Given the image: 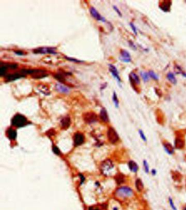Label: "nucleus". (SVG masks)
I'll list each match as a JSON object with an SVG mask.
<instances>
[{
    "label": "nucleus",
    "instance_id": "a19ab883",
    "mask_svg": "<svg viewBox=\"0 0 186 210\" xmlns=\"http://www.w3.org/2000/svg\"><path fill=\"white\" fill-rule=\"evenodd\" d=\"M53 149V151H54V153L55 154H57V155H59L60 153V152L59 149L57 147L54 146V147H53V149Z\"/></svg>",
    "mask_w": 186,
    "mask_h": 210
},
{
    "label": "nucleus",
    "instance_id": "c85d7f7f",
    "mask_svg": "<svg viewBox=\"0 0 186 210\" xmlns=\"http://www.w3.org/2000/svg\"><path fill=\"white\" fill-rule=\"evenodd\" d=\"M112 99V101L115 105V106L116 107V108H118L119 106V100L118 97H117V94L115 91H114V93H113Z\"/></svg>",
    "mask_w": 186,
    "mask_h": 210
},
{
    "label": "nucleus",
    "instance_id": "393cba45",
    "mask_svg": "<svg viewBox=\"0 0 186 210\" xmlns=\"http://www.w3.org/2000/svg\"><path fill=\"white\" fill-rule=\"evenodd\" d=\"M166 78H167L168 80L169 81L170 83H171L172 84H176L177 82V79L175 77V75L174 74V73L171 72H170L168 73L167 75H166Z\"/></svg>",
    "mask_w": 186,
    "mask_h": 210
},
{
    "label": "nucleus",
    "instance_id": "5701e85b",
    "mask_svg": "<svg viewBox=\"0 0 186 210\" xmlns=\"http://www.w3.org/2000/svg\"><path fill=\"white\" fill-rule=\"evenodd\" d=\"M115 179L116 181L117 185H121L123 183H125L126 181V177L122 173H119L116 175L115 177Z\"/></svg>",
    "mask_w": 186,
    "mask_h": 210
},
{
    "label": "nucleus",
    "instance_id": "aec40b11",
    "mask_svg": "<svg viewBox=\"0 0 186 210\" xmlns=\"http://www.w3.org/2000/svg\"><path fill=\"white\" fill-rule=\"evenodd\" d=\"M128 166L129 170L133 173L138 172L139 170V165L134 160H130L128 162Z\"/></svg>",
    "mask_w": 186,
    "mask_h": 210
},
{
    "label": "nucleus",
    "instance_id": "f8f14e48",
    "mask_svg": "<svg viewBox=\"0 0 186 210\" xmlns=\"http://www.w3.org/2000/svg\"><path fill=\"white\" fill-rule=\"evenodd\" d=\"M185 141L182 136L178 135L176 136L174 141V147L175 149H182L185 147Z\"/></svg>",
    "mask_w": 186,
    "mask_h": 210
},
{
    "label": "nucleus",
    "instance_id": "4be33fe9",
    "mask_svg": "<svg viewBox=\"0 0 186 210\" xmlns=\"http://www.w3.org/2000/svg\"><path fill=\"white\" fill-rule=\"evenodd\" d=\"M135 186L136 190L139 192H141L144 189V185L141 179L137 178L135 181Z\"/></svg>",
    "mask_w": 186,
    "mask_h": 210
},
{
    "label": "nucleus",
    "instance_id": "a211bd4d",
    "mask_svg": "<svg viewBox=\"0 0 186 210\" xmlns=\"http://www.w3.org/2000/svg\"><path fill=\"white\" fill-rule=\"evenodd\" d=\"M37 89L40 93L44 94V95L48 96L50 94V90L47 85L43 84H39L37 85Z\"/></svg>",
    "mask_w": 186,
    "mask_h": 210
},
{
    "label": "nucleus",
    "instance_id": "b1692460",
    "mask_svg": "<svg viewBox=\"0 0 186 210\" xmlns=\"http://www.w3.org/2000/svg\"><path fill=\"white\" fill-rule=\"evenodd\" d=\"M67 73H62L59 72L58 73L56 74L54 76V77L56 78V80L59 81L61 83H63L65 81V76H67L68 74H66Z\"/></svg>",
    "mask_w": 186,
    "mask_h": 210
},
{
    "label": "nucleus",
    "instance_id": "ddd939ff",
    "mask_svg": "<svg viewBox=\"0 0 186 210\" xmlns=\"http://www.w3.org/2000/svg\"><path fill=\"white\" fill-rule=\"evenodd\" d=\"M55 88L57 92L63 94H67L69 93L70 91L69 87L61 83H56L55 85Z\"/></svg>",
    "mask_w": 186,
    "mask_h": 210
},
{
    "label": "nucleus",
    "instance_id": "79ce46f5",
    "mask_svg": "<svg viewBox=\"0 0 186 210\" xmlns=\"http://www.w3.org/2000/svg\"><path fill=\"white\" fill-rule=\"evenodd\" d=\"M107 87V83H104L103 84H102L101 85V86H100V90H103L104 89H105Z\"/></svg>",
    "mask_w": 186,
    "mask_h": 210
},
{
    "label": "nucleus",
    "instance_id": "c756f323",
    "mask_svg": "<svg viewBox=\"0 0 186 210\" xmlns=\"http://www.w3.org/2000/svg\"><path fill=\"white\" fill-rule=\"evenodd\" d=\"M148 73H149V77H150L153 80L156 81H157L159 80V77H158V74H157V73L154 72L153 71L149 70V71L148 72Z\"/></svg>",
    "mask_w": 186,
    "mask_h": 210
},
{
    "label": "nucleus",
    "instance_id": "6ab92c4d",
    "mask_svg": "<svg viewBox=\"0 0 186 210\" xmlns=\"http://www.w3.org/2000/svg\"><path fill=\"white\" fill-rule=\"evenodd\" d=\"M71 123V121H70V117L68 116H66L62 118L60 121L61 126L62 129H67V128L69 127Z\"/></svg>",
    "mask_w": 186,
    "mask_h": 210
},
{
    "label": "nucleus",
    "instance_id": "2eb2a0df",
    "mask_svg": "<svg viewBox=\"0 0 186 210\" xmlns=\"http://www.w3.org/2000/svg\"><path fill=\"white\" fill-rule=\"evenodd\" d=\"M171 5V1H163L160 3L159 8L164 12H169L170 11Z\"/></svg>",
    "mask_w": 186,
    "mask_h": 210
},
{
    "label": "nucleus",
    "instance_id": "e433bc0d",
    "mask_svg": "<svg viewBox=\"0 0 186 210\" xmlns=\"http://www.w3.org/2000/svg\"><path fill=\"white\" fill-rule=\"evenodd\" d=\"M8 68H11L12 70H15L18 67V65L15 63H11V64H7Z\"/></svg>",
    "mask_w": 186,
    "mask_h": 210
},
{
    "label": "nucleus",
    "instance_id": "0eeeda50",
    "mask_svg": "<svg viewBox=\"0 0 186 210\" xmlns=\"http://www.w3.org/2000/svg\"><path fill=\"white\" fill-rule=\"evenodd\" d=\"M109 70L113 77L116 80L119 87H121V79L119 76L118 70L116 66L112 64H109Z\"/></svg>",
    "mask_w": 186,
    "mask_h": 210
},
{
    "label": "nucleus",
    "instance_id": "412c9836",
    "mask_svg": "<svg viewBox=\"0 0 186 210\" xmlns=\"http://www.w3.org/2000/svg\"><path fill=\"white\" fill-rule=\"evenodd\" d=\"M100 118L104 123H108L109 121L108 112L105 108H102L100 112Z\"/></svg>",
    "mask_w": 186,
    "mask_h": 210
},
{
    "label": "nucleus",
    "instance_id": "2f4dec72",
    "mask_svg": "<svg viewBox=\"0 0 186 210\" xmlns=\"http://www.w3.org/2000/svg\"><path fill=\"white\" fill-rule=\"evenodd\" d=\"M65 58L67 60L70 61V62H73V63H83V61L82 60H78L76 58H74V57H67V56H65Z\"/></svg>",
    "mask_w": 186,
    "mask_h": 210
},
{
    "label": "nucleus",
    "instance_id": "cd10ccee",
    "mask_svg": "<svg viewBox=\"0 0 186 210\" xmlns=\"http://www.w3.org/2000/svg\"><path fill=\"white\" fill-rule=\"evenodd\" d=\"M140 74L141 77V78L142 79V80L144 82H149V74L148 72H145V71H141L140 72Z\"/></svg>",
    "mask_w": 186,
    "mask_h": 210
},
{
    "label": "nucleus",
    "instance_id": "ea45409f",
    "mask_svg": "<svg viewBox=\"0 0 186 210\" xmlns=\"http://www.w3.org/2000/svg\"><path fill=\"white\" fill-rule=\"evenodd\" d=\"M14 53L16 55H18V56H23V55H25V53L23 52V51L20 50H15Z\"/></svg>",
    "mask_w": 186,
    "mask_h": 210
},
{
    "label": "nucleus",
    "instance_id": "f704fd0d",
    "mask_svg": "<svg viewBox=\"0 0 186 210\" xmlns=\"http://www.w3.org/2000/svg\"><path fill=\"white\" fill-rule=\"evenodd\" d=\"M129 25H130V28H131L132 30L133 31V32L134 34H135V35H137V34H138L137 28H136V27L135 26V25H134V24L133 23H129Z\"/></svg>",
    "mask_w": 186,
    "mask_h": 210
},
{
    "label": "nucleus",
    "instance_id": "c03bdc74",
    "mask_svg": "<svg viewBox=\"0 0 186 210\" xmlns=\"http://www.w3.org/2000/svg\"><path fill=\"white\" fill-rule=\"evenodd\" d=\"M89 210H99V209H98V207L97 206H91L89 207Z\"/></svg>",
    "mask_w": 186,
    "mask_h": 210
},
{
    "label": "nucleus",
    "instance_id": "9b49d317",
    "mask_svg": "<svg viewBox=\"0 0 186 210\" xmlns=\"http://www.w3.org/2000/svg\"><path fill=\"white\" fill-rule=\"evenodd\" d=\"M119 59L125 63H129L132 61V57L129 51L125 49H122L120 51V55L119 57Z\"/></svg>",
    "mask_w": 186,
    "mask_h": 210
},
{
    "label": "nucleus",
    "instance_id": "37998d69",
    "mask_svg": "<svg viewBox=\"0 0 186 210\" xmlns=\"http://www.w3.org/2000/svg\"><path fill=\"white\" fill-rule=\"evenodd\" d=\"M157 170H156L155 169H152L151 170V173L152 176H156L157 175Z\"/></svg>",
    "mask_w": 186,
    "mask_h": 210
},
{
    "label": "nucleus",
    "instance_id": "1a4fd4ad",
    "mask_svg": "<svg viewBox=\"0 0 186 210\" xmlns=\"http://www.w3.org/2000/svg\"><path fill=\"white\" fill-rule=\"evenodd\" d=\"M84 121L87 124L94 123L97 121L98 117L95 113L87 112L83 115Z\"/></svg>",
    "mask_w": 186,
    "mask_h": 210
},
{
    "label": "nucleus",
    "instance_id": "49530a36",
    "mask_svg": "<svg viewBox=\"0 0 186 210\" xmlns=\"http://www.w3.org/2000/svg\"><path fill=\"white\" fill-rule=\"evenodd\" d=\"M114 210H118V209H117V208L115 207V208H114Z\"/></svg>",
    "mask_w": 186,
    "mask_h": 210
},
{
    "label": "nucleus",
    "instance_id": "423d86ee",
    "mask_svg": "<svg viewBox=\"0 0 186 210\" xmlns=\"http://www.w3.org/2000/svg\"><path fill=\"white\" fill-rule=\"evenodd\" d=\"M107 136L109 141L112 143H116L119 140V136L114 128L110 127L108 129Z\"/></svg>",
    "mask_w": 186,
    "mask_h": 210
},
{
    "label": "nucleus",
    "instance_id": "c9c22d12",
    "mask_svg": "<svg viewBox=\"0 0 186 210\" xmlns=\"http://www.w3.org/2000/svg\"><path fill=\"white\" fill-rule=\"evenodd\" d=\"M169 202L170 207H171V208L172 210H177L176 206L175 205V203L174 202V201H173L172 199L170 197L169 198Z\"/></svg>",
    "mask_w": 186,
    "mask_h": 210
},
{
    "label": "nucleus",
    "instance_id": "f3484780",
    "mask_svg": "<svg viewBox=\"0 0 186 210\" xmlns=\"http://www.w3.org/2000/svg\"><path fill=\"white\" fill-rule=\"evenodd\" d=\"M84 140L85 138L83 134L78 132V133H76L74 135V145H75L76 146L82 145L84 142Z\"/></svg>",
    "mask_w": 186,
    "mask_h": 210
},
{
    "label": "nucleus",
    "instance_id": "a878e982",
    "mask_svg": "<svg viewBox=\"0 0 186 210\" xmlns=\"http://www.w3.org/2000/svg\"><path fill=\"white\" fill-rule=\"evenodd\" d=\"M7 135L10 140H15L16 137V131L13 129L12 128L8 129L7 130Z\"/></svg>",
    "mask_w": 186,
    "mask_h": 210
},
{
    "label": "nucleus",
    "instance_id": "a18cd8bd",
    "mask_svg": "<svg viewBox=\"0 0 186 210\" xmlns=\"http://www.w3.org/2000/svg\"><path fill=\"white\" fill-rule=\"evenodd\" d=\"M183 210H186V206L183 208Z\"/></svg>",
    "mask_w": 186,
    "mask_h": 210
},
{
    "label": "nucleus",
    "instance_id": "6e6552de",
    "mask_svg": "<svg viewBox=\"0 0 186 210\" xmlns=\"http://www.w3.org/2000/svg\"><path fill=\"white\" fill-rule=\"evenodd\" d=\"M129 80L130 84L133 87V88L135 90L136 85H138L140 83V80L138 75L134 72H132L129 75Z\"/></svg>",
    "mask_w": 186,
    "mask_h": 210
},
{
    "label": "nucleus",
    "instance_id": "4c0bfd02",
    "mask_svg": "<svg viewBox=\"0 0 186 210\" xmlns=\"http://www.w3.org/2000/svg\"><path fill=\"white\" fill-rule=\"evenodd\" d=\"M112 7H113V9H114V10L116 12V13L118 14L119 16H122V14L121 10L119 9V8L117 7L116 6H115V5L113 6Z\"/></svg>",
    "mask_w": 186,
    "mask_h": 210
},
{
    "label": "nucleus",
    "instance_id": "bb28decb",
    "mask_svg": "<svg viewBox=\"0 0 186 210\" xmlns=\"http://www.w3.org/2000/svg\"><path fill=\"white\" fill-rule=\"evenodd\" d=\"M8 68V66L7 65V64H5L3 65H1V67H0V76L3 77V76H6V73H7V70Z\"/></svg>",
    "mask_w": 186,
    "mask_h": 210
},
{
    "label": "nucleus",
    "instance_id": "f257e3e1",
    "mask_svg": "<svg viewBox=\"0 0 186 210\" xmlns=\"http://www.w3.org/2000/svg\"><path fill=\"white\" fill-rule=\"evenodd\" d=\"M134 192L131 188L127 186H123L117 189L115 192L116 196L120 198H129L134 195Z\"/></svg>",
    "mask_w": 186,
    "mask_h": 210
},
{
    "label": "nucleus",
    "instance_id": "39448f33",
    "mask_svg": "<svg viewBox=\"0 0 186 210\" xmlns=\"http://www.w3.org/2000/svg\"><path fill=\"white\" fill-rule=\"evenodd\" d=\"M26 76V75L23 72V70H21L20 71L6 75L5 76V81L7 82H10L19 80V79L24 78Z\"/></svg>",
    "mask_w": 186,
    "mask_h": 210
},
{
    "label": "nucleus",
    "instance_id": "7c9ffc66",
    "mask_svg": "<svg viewBox=\"0 0 186 210\" xmlns=\"http://www.w3.org/2000/svg\"><path fill=\"white\" fill-rule=\"evenodd\" d=\"M143 166H144V171L146 173H149L150 172V171H149V165L148 164V162L146 160H143Z\"/></svg>",
    "mask_w": 186,
    "mask_h": 210
},
{
    "label": "nucleus",
    "instance_id": "473e14b6",
    "mask_svg": "<svg viewBox=\"0 0 186 210\" xmlns=\"http://www.w3.org/2000/svg\"><path fill=\"white\" fill-rule=\"evenodd\" d=\"M138 132H139V134L141 139V140L144 141V142H146L147 139L146 136H145V134H144L143 130L141 129H139L138 131Z\"/></svg>",
    "mask_w": 186,
    "mask_h": 210
},
{
    "label": "nucleus",
    "instance_id": "dca6fc26",
    "mask_svg": "<svg viewBox=\"0 0 186 210\" xmlns=\"http://www.w3.org/2000/svg\"><path fill=\"white\" fill-rule=\"evenodd\" d=\"M163 146L165 151L169 155H172L175 153V147L167 141H164L163 143Z\"/></svg>",
    "mask_w": 186,
    "mask_h": 210
},
{
    "label": "nucleus",
    "instance_id": "7ed1b4c3",
    "mask_svg": "<svg viewBox=\"0 0 186 210\" xmlns=\"http://www.w3.org/2000/svg\"><path fill=\"white\" fill-rule=\"evenodd\" d=\"M12 124L17 128L23 127L26 125L28 121L24 115L21 114H16L13 117L12 119Z\"/></svg>",
    "mask_w": 186,
    "mask_h": 210
},
{
    "label": "nucleus",
    "instance_id": "72a5a7b5",
    "mask_svg": "<svg viewBox=\"0 0 186 210\" xmlns=\"http://www.w3.org/2000/svg\"><path fill=\"white\" fill-rule=\"evenodd\" d=\"M174 70H175V72H176L177 74H182L184 72V71H183L182 69V67L181 66H179V65H177L175 66Z\"/></svg>",
    "mask_w": 186,
    "mask_h": 210
},
{
    "label": "nucleus",
    "instance_id": "9d476101",
    "mask_svg": "<svg viewBox=\"0 0 186 210\" xmlns=\"http://www.w3.org/2000/svg\"><path fill=\"white\" fill-rule=\"evenodd\" d=\"M89 13H90L92 16L97 21H102L103 23L106 22L105 18L104 16H103L95 7H91L89 8Z\"/></svg>",
    "mask_w": 186,
    "mask_h": 210
},
{
    "label": "nucleus",
    "instance_id": "4468645a",
    "mask_svg": "<svg viewBox=\"0 0 186 210\" xmlns=\"http://www.w3.org/2000/svg\"><path fill=\"white\" fill-rule=\"evenodd\" d=\"M48 76V74L45 70H35V72L31 75V77L34 79H42Z\"/></svg>",
    "mask_w": 186,
    "mask_h": 210
},
{
    "label": "nucleus",
    "instance_id": "f03ea898",
    "mask_svg": "<svg viewBox=\"0 0 186 210\" xmlns=\"http://www.w3.org/2000/svg\"><path fill=\"white\" fill-rule=\"evenodd\" d=\"M114 169V165L110 160H106L100 165V170L105 176H110Z\"/></svg>",
    "mask_w": 186,
    "mask_h": 210
},
{
    "label": "nucleus",
    "instance_id": "58836bf2",
    "mask_svg": "<svg viewBox=\"0 0 186 210\" xmlns=\"http://www.w3.org/2000/svg\"><path fill=\"white\" fill-rule=\"evenodd\" d=\"M128 44H129V46L130 48H131L132 49H133V50H136V49H137V47H136V45L134 44V43L133 42L131 41V40H129V41L128 42Z\"/></svg>",
    "mask_w": 186,
    "mask_h": 210
},
{
    "label": "nucleus",
    "instance_id": "20e7f679",
    "mask_svg": "<svg viewBox=\"0 0 186 210\" xmlns=\"http://www.w3.org/2000/svg\"><path fill=\"white\" fill-rule=\"evenodd\" d=\"M34 54H57V51H56V48L54 47H43L36 48L33 50Z\"/></svg>",
    "mask_w": 186,
    "mask_h": 210
}]
</instances>
